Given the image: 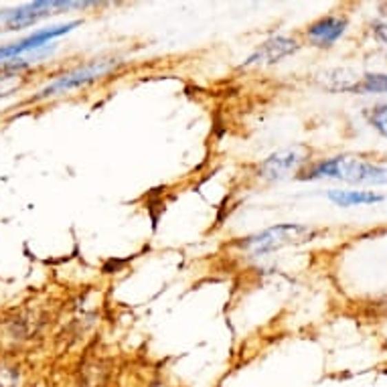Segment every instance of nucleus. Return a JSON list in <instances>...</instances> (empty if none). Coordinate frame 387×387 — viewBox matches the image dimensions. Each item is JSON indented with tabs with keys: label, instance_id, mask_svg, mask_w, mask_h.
<instances>
[{
	"label": "nucleus",
	"instance_id": "nucleus-1",
	"mask_svg": "<svg viewBox=\"0 0 387 387\" xmlns=\"http://www.w3.org/2000/svg\"><path fill=\"white\" fill-rule=\"evenodd\" d=\"M308 178H337L351 185H387V167L371 165L353 156H337L318 163L308 173Z\"/></svg>",
	"mask_w": 387,
	"mask_h": 387
},
{
	"label": "nucleus",
	"instance_id": "nucleus-2",
	"mask_svg": "<svg viewBox=\"0 0 387 387\" xmlns=\"http://www.w3.org/2000/svg\"><path fill=\"white\" fill-rule=\"evenodd\" d=\"M317 238V231L306 227V225H296V223H286L270 227L258 236H251L244 242V249L258 255V253H270L282 247L300 246Z\"/></svg>",
	"mask_w": 387,
	"mask_h": 387
},
{
	"label": "nucleus",
	"instance_id": "nucleus-3",
	"mask_svg": "<svg viewBox=\"0 0 387 387\" xmlns=\"http://www.w3.org/2000/svg\"><path fill=\"white\" fill-rule=\"evenodd\" d=\"M92 2H71V0H39L25 4L21 8L14 10H2L0 12V21L10 29H25L36 23L39 19H45L49 14H55L59 10H70V8H85Z\"/></svg>",
	"mask_w": 387,
	"mask_h": 387
},
{
	"label": "nucleus",
	"instance_id": "nucleus-4",
	"mask_svg": "<svg viewBox=\"0 0 387 387\" xmlns=\"http://www.w3.org/2000/svg\"><path fill=\"white\" fill-rule=\"evenodd\" d=\"M116 67V61H94V63H87L83 67H77V70L70 71L61 77H57L55 81H51L47 87H43L36 96V100H45V98H53V96H59V94H65L70 90L75 87H81L102 75H106L107 71H112Z\"/></svg>",
	"mask_w": 387,
	"mask_h": 387
},
{
	"label": "nucleus",
	"instance_id": "nucleus-5",
	"mask_svg": "<svg viewBox=\"0 0 387 387\" xmlns=\"http://www.w3.org/2000/svg\"><path fill=\"white\" fill-rule=\"evenodd\" d=\"M306 156H308V152L302 146L286 148V150L274 152L272 156H268L260 165L258 173L266 180H282V178L290 176L292 173H296L298 167L306 160Z\"/></svg>",
	"mask_w": 387,
	"mask_h": 387
},
{
	"label": "nucleus",
	"instance_id": "nucleus-6",
	"mask_svg": "<svg viewBox=\"0 0 387 387\" xmlns=\"http://www.w3.org/2000/svg\"><path fill=\"white\" fill-rule=\"evenodd\" d=\"M75 27H79V21H73V23H67V25H59V27H51V29H43V31H36V33L27 36V39H21L19 43H10L6 47H0V61L19 57V55L27 53V51H35L39 47L47 45L49 41L57 39V36L67 35Z\"/></svg>",
	"mask_w": 387,
	"mask_h": 387
},
{
	"label": "nucleus",
	"instance_id": "nucleus-7",
	"mask_svg": "<svg viewBox=\"0 0 387 387\" xmlns=\"http://www.w3.org/2000/svg\"><path fill=\"white\" fill-rule=\"evenodd\" d=\"M298 51V43L288 39V36H272L266 43H262L249 57L246 59V67H264V65H274L280 59L292 55Z\"/></svg>",
	"mask_w": 387,
	"mask_h": 387
},
{
	"label": "nucleus",
	"instance_id": "nucleus-8",
	"mask_svg": "<svg viewBox=\"0 0 387 387\" xmlns=\"http://www.w3.org/2000/svg\"><path fill=\"white\" fill-rule=\"evenodd\" d=\"M345 29H347V21L345 19L326 17V19H320L315 25L308 27V39L318 47H328L345 33Z\"/></svg>",
	"mask_w": 387,
	"mask_h": 387
},
{
	"label": "nucleus",
	"instance_id": "nucleus-9",
	"mask_svg": "<svg viewBox=\"0 0 387 387\" xmlns=\"http://www.w3.org/2000/svg\"><path fill=\"white\" fill-rule=\"evenodd\" d=\"M328 199L341 207H353V205H369L379 203L384 197L369 193V191H328Z\"/></svg>",
	"mask_w": 387,
	"mask_h": 387
},
{
	"label": "nucleus",
	"instance_id": "nucleus-10",
	"mask_svg": "<svg viewBox=\"0 0 387 387\" xmlns=\"http://www.w3.org/2000/svg\"><path fill=\"white\" fill-rule=\"evenodd\" d=\"M355 92L357 94H384V92H387V75H384V73L361 75Z\"/></svg>",
	"mask_w": 387,
	"mask_h": 387
},
{
	"label": "nucleus",
	"instance_id": "nucleus-11",
	"mask_svg": "<svg viewBox=\"0 0 387 387\" xmlns=\"http://www.w3.org/2000/svg\"><path fill=\"white\" fill-rule=\"evenodd\" d=\"M21 85H23V77L19 73H2L0 75V100L21 90Z\"/></svg>",
	"mask_w": 387,
	"mask_h": 387
},
{
	"label": "nucleus",
	"instance_id": "nucleus-12",
	"mask_svg": "<svg viewBox=\"0 0 387 387\" xmlns=\"http://www.w3.org/2000/svg\"><path fill=\"white\" fill-rule=\"evenodd\" d=\"M369 120H371V124L375 126V130L379 134L387 136V104L373 107L371 114H369Z\"/></svg>",
	"mask_w": 387,
	"mask_h": 387
},
{
	"label": "nucleus",
	"instance_id": "nucleus-13",
	"mask_svg": "<svg viewBox=\"0 0 387 387\" xmlns=\"http://www.w3.org/2000/svg\"><path fill=\"white\" fill-rule=\"evenodd\" d=\"M17 373L12 369H0V387H14Z\"/></svg>",
	"mask_w": 387,
	"mask_h": 387
},
{
	"label": "nucleus",
	"instance_id": "nucleus-14",
	"mask_svg": "<svg viewBox=\"0 0 387 387\" xmlns=\"http://www.w3.org/2000/svg\"><path fill=\"white\" fill-rule=\"evenodd\" d=\"M375 35H377V39L381 43L387 45V25H375Z\"/></svg>",
	"mask_w": 387,
	"mask_h": 387
}]
</instances>
